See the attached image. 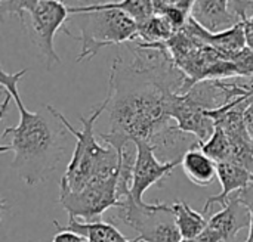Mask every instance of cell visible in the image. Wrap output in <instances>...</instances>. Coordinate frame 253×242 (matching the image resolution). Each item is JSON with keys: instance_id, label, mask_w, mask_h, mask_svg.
I'll use <instances>...</instances> for the list:
<instances>
[{"instance_id": "obj_1", "label": "cell", "mask_w": 253, "mask_h": 242, "mask_svg": "<svg viewBox=\"0 0 253 242\" xmlns=\"http://www.w3.org/2000/svg\"><path fill=\"white\" fill-rule=\"evenodd\" d=\"M28 69L6 72L0 69V84L12 96L19 111V121L15 127H6L1 139L9 138L10 143L0 146V152H13L12 169L30 186L44 182L59 166L65 154V135L62 123L53 117L49 120L43 112H31L22 104L18 81Z\"/></svg>"}, {"instance_id": "obj_2", "label": "cell", "mask_w": 253, "mask_h": 242, "mask_svg": "<svg viewBox=\"0 0 253 242\" xmlns=\"http://www.w3.org/2000/svg\"><path fill=\"white\" fill-rule=\"evenodd\" d=\"M110 96L95 106L89 117H82V130H76L62 112H59L52 105H47L46 109L58 118L62 126L76 138V146L71 154V160L59 180L61 194L77 192L86 188L89 183L96 180L110 179L119 174L120 170V157L117 151L108 143L102 145L95 139V123L108 109Z\"/></svg>"}, {"instance_id": "obj_3", "label": "cell", "mask_w": 253, "mask_h": 242, "mask_svg": "<svg viewBox=\"0 0 253 242\" xmlns=\"http://www.w3.org/2000/svg\"><path fill=\"white\" fill-rule=\"evenodd\" d=\"M70 15H83L80 35L64 30L74 40L82 41L77 62L92 59L101 49L122 44L138 38V24L125 12L117 9H92L87 4L68 6Z\"/></svg>"}, {"instance_id": "obj_4", "label": "cell", "mask_w": 253, "mask_h": 242, "mask_svg": "<svg viewBox=\"0 0 253 242\" xmlns=\"http://www.w3.org/2000/svg\"><path fill=\"white\" fill-rule=\"evenodd\" d=\"M3 13H16L27 25L31 41L44 56L47 65L61 64L53 44L58 30L62 28L70 12L65 1L56 0H19L0 1Z\"/></svg>"}, {"instance_id": "obj_5", "label": "cell", "mask_w": 253, "mask_h": 242, "mask_svg": "<svg viewBox=\"0 0 253 242\" xmlns=\"http://www.w3.org/2000/svg\"><path fill=\"white\" fill-rule=\"evenodd\" d=\"M119 219L138 232L135 242H181L172 206L163 203L138 206L129 195L122 201Z\"/></svg>"}, {"instance_id": "obj_6", "label": "cell", "mask_w": 253, "mask_h": 242, "mask_svg": "<svg viewBox=\"0 0 253 242\" xmlns=\"http://www.w3.org/2000/svg\"><path fill=\"white\" fill-rule=\"evenodd\" d=\"M59 204L70 217L82 219L87 223L98 222L107 210L119 208L122 204L119 197V174L92 182L77 192L61 194Z\"/></svg>"}, {"instance_id": "obj_7", "label": "cell", "mask_w": 253, "mask_h": 242, "mask_svg": "<svg viewBox=\"0 0 253 242\" xmlns=\"http://www.w3.org/2000/svg\"><path fill=\"white\" fill-rule=\"evenodd\" d=\"M135 164H133V176H132V188L130 197L138 206H144V194L148 188L159 183L162 179L172 174L173 169L178 167L182 158H176L172 161L160 163L154 154L156 148L144 140H136L135 143Z\"/></svg>"}, {"instance_id": "obj_8", "label": "cell", "mask_w": 253, "mask_h": 242, "mask_svg": "<svg viewBox=\"0 0 253 242\" xmlns=\"http://www.w3.org/2000/svg\"><path fill=\"white\" fill-rule=\"evenodd\" d=\"M168 117L175 121L179 132L193 135L203 145L215 133V121L208 111L193 102L187 95H172L168 102Z\"/></svg>"}, {"instance_id": "obj_9", "label": "cell", "mask_w": 253, "mask_h": 242, "mask_svg": "<svg viewBox=\"0 0 253 242\" xmlns=\"http://www.w3.org/2000/svg\"><path fill=\"white\" fill-rule=\"evenodd\" d=\"M191 18L212 34L228 31L245 22L231 9L230 0H194Z\"/></svg>"}, {"instance_id": "obj_10", "label": "cell", "mask_w": 253, "mask_h": 242, "mask_svg": "<svg viewBox=\"0 0 253 242\" xmlns=\"http://www.w3.org/2000/svg\"><path fill=\"white\" fill-rule=\"evenodd\" d=\"M239 194L231 195L222 210L209 219L208 228L221 237V242H234L243 228L251 226V211L242 203Z\"/></svg>"}, {"instance_id": "obj_11", "label": "cell", "mask_w": 253, "mask_h": 242, "mask_svg": "<svg viewBox=\"0 0 253 242\" xmlns=\"http://www.w3.org/2000/svg\"><path fill=\"white\" fill-rule=\"evenodd\" d=\"M218 180L222 186L221 192L216 195H212L211 198H208L203 214L213 206V204H219L221 207H224L227 204V201L230 200V197L236 192H242L246 188H249L253 185V174L233 163H219L218 164Z\"/></svg>"}, {"instance_id": "obj_12", "label": "cell", "mask_w": 253, "mask_h": 242, "mask_svg": "<svg viewBox=\"0 0 253 242\" xmlns=\"http://www.w3.org/2000/svg\"><path fill=\"white\" fill-rule=\"evenodd\" d=\"M181 166L185 176L197 186H209L218 177V163L208 157L200 145L188 149L182 157Z\"/></svg>"}, {"instance_id": "obj_13", "label": "cell", "mask_w": 253, "mask_h": 242, "mask_svg": "<svg viewBox=\"0 0 253 242\" xmlns=\"http://www.w3.org/2000/svg\"><path fill=\"white\" fill-rule=\"evenodd\" d=\"M58 231H68L83 237L87 242H135L133 240H127L116 226L105 223L102 220L98 222H82L76 217L68 219V225L61 226L58 222H53Z\"/></svg>"}, {"instance_id": "obj_14", "label": "cell", "mask_w": 253, "mask_h": 242, "mask_svg": "<svg viewBox=\"0 0 253 242\" xmlns=\"http://www.w3.org/2000/svg\"><path fill=\"white\" fill-rule=\"evenodd\" d=\"M172 211L182 240L197 238L208 229L209 220H206L205 214L193 210L185 201H175L172 204Z\"/></svg>"}, {"instance_id": "obj_15", "label": "cell", "mask_w": 253, "mask_h": 242, "mask_svg": "<svg viewBox=\"0 0 253 242\" xmlns=\"http://www.w3.org/2000/svg\"><path fill=\"white\" fill-rule=\"evenodd\" d=\"M176 30L170 24V21L163 15H154L148 21L138 24V41L157 44V43H168Z\"/></svg>"}, {"instance_id": "obj_16", "label": "cell", "mask_w": 253, "mask_h": 242, "mask_svg": "<svg viewBox=\"0 0 253 242\" xmlns=\"http://www.w3.org/2000/svg\"><path fill=\"white\" fill-rule=\"evenodd\" d=\"M156 15L166 16L176 31L182 30L191 18L194 0H153Z\"/></svg>"}, {"instance_id": "obj_17", "label": "cell", "mask_w": 253, "mask_h": 242, "mask_svg": "<svg viewBox=\"0 0 253 242\" xmlns=\"http://www.w3.org/2000/svg\"><path fill=\"white\" fill-rule=\"evenodd\" d=\"M202 151L211 157L215 163H228L230 160V152H231V142L230 138L227 136V133L215 126V133L212 135V138L200 145Z\"/></svg>"}, {"instance_id": "obj_18", "label": "cell", "mask_w": 253, "mask_h": 242, "mask_svg": "<svg viewBox=\"0 0 253 242\" xmlns=\"http://www.w3.org/2000/svg\"><path fill=\"white\" fill-rule=\"evenodd\" d=\"M240 200L242 203L249 208L251 211V226H249V237L245 242H253V185H251L249 188H246L245 191H242L240 194Z\"/></svg>"}, {"instance_id": "obj_19", "label": "cell", "mask_w": 253, "mask_h": 242, "mask_svg": "<svg viewBox=\"0 0 253 242\" xmlns=\"http://www.w3.org/2000/svg\"><path fill=\"white\" fill-rule=\"evenodd\" d=\"M181 242H221V237L213 232L212 229H206L202 235H199L197 238H193V240H182Z\"/></svg>"}, {"instance_id": "obj_20", "label": "cell", "mask_w": 253, "mask_h": 242, "mask_svg": "<svg viewBox=\"0 0 253 242\" xmlns=\"http://www.w3.org/2000/svg\"><path fill=\"white\" fill-rule=\"evenodd\" d=\"M252 99H253V96H252ZM245 121H246L248 130H249V133H251V136H252V139H253V101H252V104L249 105V108L246 109V112H245Z\"/></svg>"}, {"instance_id": "obj_21", "label": "cell", "mask_w": 253, "mask_h": 242, "mask_svg": "<svg viewBox=\"0 0 253 242\" xmlns=\"http://www.w3.org/2000/svg\"><path fill=\"white\" fill-rule=\"evenodd\" d=\"M245 37H246V47L253 52V27L245 21Z\"/></svg>"}, {"instance_id": "obj_22", "label": "cell", "mask_w": 253, "mask_h": 242, "mask_svg": "<svg viewBox=\"0 0 253 242\" xmlns=\"http://www.w3.org/2000/svg\"><path fill=\"white\" fill-rule=\"evenodd\" d=\"M253 96V83H252V86H251V89H249V93H248V96L246 98H252Z\"/></svg>"}, {"instance_id": "obj_23", "label": "cell", "mask_w": 253, "mask_h": 242, "mask_svg": "<svg viewBox=\"0 0 253 242\" xmlns=\"http://www.w3.org/2000/svg\"><path fill=\"white\" fill-rule=\"evenodd\" d=\"M246 22H248L249 25H252V27H253V15L251 16V18H249V19H246Z\"/></svg>"}, {"instance_id": "obj_24", "label": "cell", "mask_w": 253, "mask_h": 242, "mask_svg": "<svg viewBox=\"0 0 253 242\" xmlns=\"http://www.w3.org/2000/svg\"><path fill=\"white\" fill-rule=\"evenodd\" d=\"M52 242H53V241H52Z\"/></svg>"}]
</instances>
